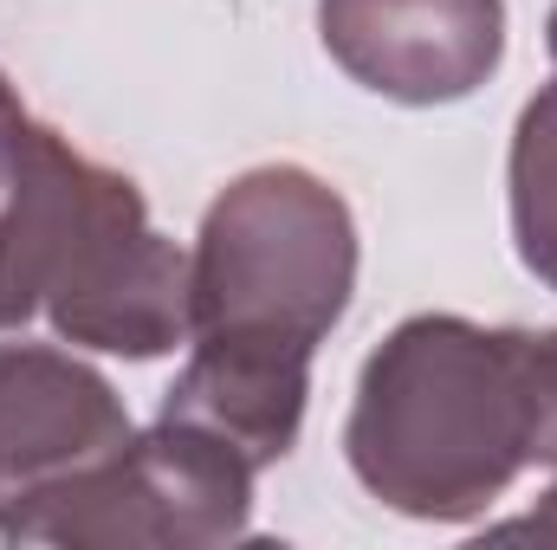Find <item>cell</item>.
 <instances>
[{
	"mask_svg": "<svg viewBox=\"0 0 557 550\" xmlns=\"http://www.w3.org/2000/svg\"><path fill=\"white\" fill-rule=\"evenodd\" d=\"M46 317L59 343L104 357H169L195 337L188 253L149 227L131 175L33 124L0 195V330Z\"/></svg>",
	"mask_w": 557,
	"mask_h": 550,
	"instance_id": "1",
	"label": "cell"
},
{
	"mask_svg": "<svg viewBox=\"0 0 557 550\" xmlns=\"http://www.w3.org/2000/svg\"><path fill=\"white\" fill-rule=\"evenodd\" d=\"M519 337V324L421 311L363 357L344 453L370 499L421 525H467L499 505L532 466Z\"/></svg>",
	"mask_w": 557,
	"mask_h": 550,
	"instance_id": "2",
	"label": "cell"
},
{
	"mask_svg": "<svg viewBox=\"0 0 557 550\" xmlns=\"http://www.w3.org/2000/svg\"><path fill=\"white\" fill-rule=\"evenodd\" d=\"M357 291V221L350 201L298 168L267 162L234 175L201 214L188 298L195 337H278L324 343Z\"/></svg>",
	"mask_w": 557,
	"mask_h": 550,
	"instance_id": "3",
	"label": "cell"
},
{
	"mask_svg": "<svg viewBox=\"0 0 557 550\" xmlns=\"http://www.w3.org/2000/svg\"><path fill=\"white\" fill-rule=\"evenodd\" d=\"M253 466L214 434L156 414L117 460L46 505L26 545L52 550H221L247 538Z\"/></svg>",
	"mask_w": 557,
	"mask_h": 550,
	"instance_id": "4",
	"label": "cell"
},
{
	"mask_svg": "<svg viewBox=\"0 0 557 550\" xmlns=\"http://www.w3.org/2000/svg\"><path fill=\"white\" fill-rule=\"evenodd\" d=\"M131 434L104 370L59 343H0V538L26 545L33 518L117 460Z\"/></svg>",
	"mask_w": 557,
	"mask_h": 550,
	"instance_id": "5",
	"label": "cell"
},
{
	"mask_svg": "<svg viewBox=\"0 0 557 550\" xmlns=\"http://www.w3.org/2000/svg\"><path fill=\"white\" fill-rule=\"evenodd\" d=\"M318 39L389 104H460L506 59V0H318Z\"/></svg>",
	"mask_w": 557,
	"mask_h": 550,
	"instance_id": "6",
	"label": "cell"
},
{
	"mask_svg": "<svg viewBox=\"0 0 557 550\" xmlns=\"http://www.w3.org/2000/svg\"><path fill=\"white\" fill-rule=\"evenodd\" d=\"M195 357L162 396L169 421H188L234 447L253 473L278 466L298 447L305 402H311V343L278 337H188Z\"/></svg>",
	"mask_w": 557,
	"mask_h": 550,
	"instance_id": "7",
	"label": "cell"
},
{
	"mask_svg": "<svg viewBox=\"0 0 557 550\" xmlns=\"http://www.w3.org/2000/svg\"><path fill=\"white\" fill-rule=\"evenodd\" d=\"M506 201H512V247L519 266L557 291V78L519 111L506 155Z\"/></svg>",
	"mask_w": 557,
	"mask_h": 550,
	"instance_id": "8",
	"label": "cell"
},
{
	"mask_svg": "<svg viewBox=\"0 0 557 550\" xmlns=\"http://www.w3.org/2000/svg\"><path fill=\"white\" fill-rule=\"evenodd\" d=\"M525 370V421H532V466H557V330L519 337Z\"/></svg>",
	"mask_w": 557,
	"mask_h": 550,
	"instance_id": "9",
	"label": "cell"
},
{
	"mask_svg": "<svg viewBox=\"0 0 557 550\" xmlns=\"http://www.w3.org/2000/svg\"><path fill=\"white\" fill-rule=\"evenodd\" d=\"M26 137H33V117H26L20 91L7 85V72H0V195H7V182H13V168L26 155Z\"/></svg>",
	"mask_w": 557,
	"mask_h": 550,
	"instance_id": "10",
	"label": "cell"
},
{
	"mask_svg": "<svg viewBox=\"0 0 557 550\" xmlns=\"http://www.w3.org/2000/svg\"><path fill=\"white\" fill-rule=\"evenodd\" d=\"M493 538H539V545H557V486L519 518V525H499Z\"/></svg>",
	"mask_w": 557,
	"mask_h": 550,
	"instance_id": "11",
	"label": "cell"
},
{
	"mask_svg": "<svg viewBox=\"0 0 557 550\" xmlns=\"http://www.w3.org/2000/svg\"><path fill=\"white\" fill-rule=\"evenodd\" d=\"M545 46H552V59H557V7H552V20H545Z\"/></svg>",
	"mask_w": 557,
	"mask_h": 550,
	"instance_id": "12",
	"label": "cell"
}]
</instances>
